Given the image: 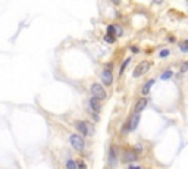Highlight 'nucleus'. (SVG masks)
<instances>
[{
	"label": "nucleus",
	"instance_id": "nucleus-1",
	"mask_svg": "<svg viewBox=\"0 0 188 169\" xmlns=\"http://www.w3.org/2000/svg\"><path fill=\"white\" fill-rule=\"evenodd\" d=\"M69 141H71V146L74 147L78 151H82L85 148V141H84V137L78 134H71L69 135Z\"/></svg>",
	"mask_w": 188,
	"mask_h": 169
},
{
	"label": "nucleus",
	"instance_id": "nucleus-2",
	"mask_svg": "<svg viewBox=\"0 0 188 169\" xmlns=\"http://www.w3.org/2000/svg\"><path fill=\"white\" fill-rule=\"evenodd\" d=\"M150 66H151V62H148V60H143V62H140V63L135 66V69H134V72H132L134 78H140V77H143L145 72H148Z\"/></svg>",
	"mask_w": 188,
	"mask_h": 169
},
{
	"label": "nucleus",
	"instance_id": "nucleus-3",
	"mask_svg": "<svg viewBox=\"0 0 188 169\" xmlns=\"http://www.w3.org/2000/svg\"><path fill=\"white\" fill-rule=\"evenodd\" d=\"M90 91H91L93 97H94V99H97V100H103V99H106V90L103 88V85H101V84H97V82L91 84Z\"/></svg>",
	"mask_w": 188,
	"mask_h": 169
},
{
	"label": "nucleus",
	"instance_id": "nucleus-4",
	"mask_svg": "<svg viewBox=\"0 0 188 169\" xmlns=\"http://www.w3.org/2000/svg\"><path fill=\"white\" fill-rule=\"evenodd\" d=\"M101 81H103V84H104L106 87L112 85V82H113V75H112L110 69H104V71L101 72Z\"/></svg>",
	"mask_w": 188,
	"mask_h": 169
},
{
	"label": "nucleus",
	"instance_id": "nucleus-5",
	"mask_svg": "<svg viewBox=\"0 0 188 169\" xmlns=\"http://www.w3.org/2000/svg\"><path fill=\"white\" fill-rule=\"evenodd\" d=\"M138 158V155L134 151V148H128L123 151V156H122V160L123 162H135Z\"/></svg>",
	"mask_w": 188,
	"mask_h": 169
},
{
	"label": "nucleus",
	"instance_id": "nucleus-6",
	"mask_svg": "<svg viewBox=\"0 0 188 169\" xmlns=\"http://www.w3.org/2000/svg\"><path fill=\"white\" fill-rule=\"evenodd\" d=\"M138 121H140V113H134L132 118H131V121L128 122V129L129 131H134L135 128H137V125H138Z\"/></svg>",
	"mask_w": 188,
	"mask_h": 169
},
{
	"label": "nucleus",
	"instance_id": "nucleus-7",
	"mask_svg": "<svg viewBox=\"0 0 188 169\" xmlns=\"http://www.w3.org/2000/svg\"><path fill=\"white\" fill-rule=\"evenodd\" d=\"M116 160H118V158H116V148L112 146L110 151H109V165H110L112 168L116 166Z\"/></svg>",
	"mask_w": 188,
	"mask_h": 169
},
{
	"label": "nucleus",
	"instance_id": "nucleus-8",
	"mask_svg": "<svg viewBox=\"0 0 188 169\" xmlns=\"http://www.w3.org/2000/svg\"><path fill=\"white\" fill-rule=\"evenodd\" d=\"M75 126H77V129L81 132V137H85V135L88 134V131H87V124L85 122H81V121H78L77 124H75Z\"/></svg>",
	"mask_w": 188,
	"mask_h": 169
},
{
	"label": "nucleus",
	"instance_id": "nucleus-9",
	"mask_svg": "<svg viewBox=\"0 0 188 169\" xmlns=\"http://www.w3.org/2000/svg\"><path fill=\"white\" fill-rule=\"evenodd\" d=\"M155 85V79H150V81H147L145 84H144V87H143V90H141V93L143 94H148V91H150V88Z\"/></svg>",
	"mask_w": 188,
	"mask_h": 169
},
{
	"label": "nucleus",
	"instance_id": "nucleus-10",
	"mask_svg": "<svg viewBox=\"0 0 188 169\" xmlns=\"http://www.w3.org/2000/svg\"><path fill=\"white\" fill-rule=\"evenodd\" d=\"M147 106V100L145 99H141V100H138V103H137V106H135V113H140L141 110H143L144 107Z\"/></svg>",
	"mask_w": 188,
	"mask_h": 169
},
{
	"label": "nucleus",
	"instance_id": "nucleus-11",
	"mask_svg": "<svg viewBox=\"0 0 188 169\" xmlns=\"http://www.w3.org/2000/svg\"><path fill=\"white\" fill-rule=\"evenodd\" d=\"M90 106H91V109H93L96 113L100 112V103H99L97 99H94V97H93V99L90 100Z\"/></svg>",
	"mask_w": 188,
	"mask_h": 169
},
{
	"label": "nucleus",
	"instance_id": "nucleus-12",
	"mask_svg": "<svg viewBox=\"0 0 188 169\" xmlns=\"http://www.w3.org/2000/svg\"><path fill=\"white\" fill-rule=\"evenodd\" d=\"M172 75H174V72H172L170 69H167V71H165V72L160 75V78H162V79H169Z\"/></svg>",
	"mask_w": 188,
	"mask_h": 169
},
{
	"label": "nucleus",
	"instance_id": "nucleus-13",
	"mask_svg": "<svg viewBox=\"0 0 188 169\" xmlns=\"http://www.w3.org/2000/svg\"><path fill=\"white\" fill-rule=\"evenodd\" d=\"M66 169H77V163H75V160L69 159V160L66 162Z\"/></svg>",
	"mask_w": 188,
	"mask_h": 169
},
{
	"label": "nucleus",
	"instance_id": "nucleus-14",
	"mask_svg": "<svg viewBox=\"0 0 188 169\" xmlns=\"http://www.w3.org/2000/svg\"><path fill=\"white\" fill-rule=\"evenodd\" d=\"M179 49L184 52V53H187L188 52V46H187V41H181L179 43Z\"/></svg>",
	"mask_w": 188,
	"mask_h": 169
},
{
	"label": "nucleus",
	"instance_id": "nucleus-15",
	"mask_svg": "<svg viewBox=\"0 0 188 169\" xmlns=\"http://www.w3.org/2000/svg\"><path fill=\"white\" fill-rule=\"evenodd\" d=\"M129 62H131V57H128V59H125V62L122 63V66H121V74H122V72H123V71H125V68H126V66H128V65H129Z\"/></svg>",
	"mask_w": 188,
	"mask_h": 169
},
{
	"label": "nucleus",
	"instance_id": "nucleus-16",
	"mask_svg": "<svg viewBox=\"0 0 188 169\" xmlns=\"http://www.w3.org/2000/svg\"><path fill=\"white\" fill-rule=\"evenodd\" d=\"M106 35H112V37L115 35V25H109L107 27V34Z\"/></svg>",
	"mask_w": 188,
	"mask_h": 169
},
{
	"label": "nucleus",
	"instance_id": "nucleus-17",
	"mask_svg": "<svg viewBox=\"0 0 188 169\" xmlns=\"http://www.w3.org/2000/svg\"><path fill=\"white\" fill-rule=\"evenodd\" d=\"M77 169H87V165H85V162L84 160H79L77 163Z\"/></svg>",
	"mask_w": 188,
	"mask_h": 169
},
{
	"label": "nucleus",
	"instance_id": "nucleus-18",
	"mask_svg": "<svg viewBox=\"0 0 188 169\" xmlns=\"http://www.w3.org/2000/svg\"><path fill=\"white\" fill-rule=\"evenodd\" d=\"M104 41H107V43H113V41H115V37H112V35H106V37H104Z\"/></svg>",
	"mask_w": 188,
	"mask_h": 169
},
{
	"label": "nucleus",
	"instance_id": "nucleus-19",
	"mask_svg": "<svg viewBox=\"0 0 188 169\" xmlns=\"http://www.w3.org/2000/svg\"><path fill=\"white\" fill-rule=\"evenodd\" d=\"M169 56V50H162L160 52V57H167Z\"/></svg>",
	"mask_w": 188,
	"mask_h": 169
},
{
	"label": "nucleus",
	"instance_id": "nucleus-20",
	"mask_svg": "<svg viewBox=\"0 0 188 169\" xmlns=\"http://www.w3.org/2000/svg\"><path fill=\"white\" fill-rule=\"evenodd\" d=\"M181 71H182V72H185V71H187V63H184V65H182V69H181Z\"/></svg>",
	"mask_w": 188,
	"mask_h": 169
},
{
	"label": "nucleus",
	"instance_id": "nucleus-21",
	"mask_svg": "<svg viewBox=\"0 0 188 169\" xmlns=\"http://www.w3.org/2000/svg\"><path fill=\"white\" fill-rule=\"evenodd\" d=\"M128 169H140V168H137V166H129Z\"/></svg>",
	"mask_w": 188,
	"mask_h": 169
}]
</instances>
